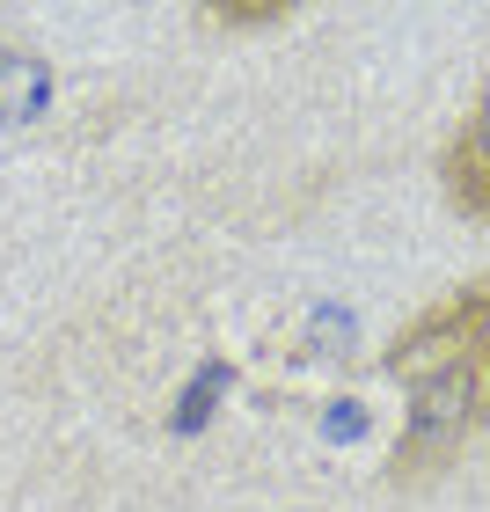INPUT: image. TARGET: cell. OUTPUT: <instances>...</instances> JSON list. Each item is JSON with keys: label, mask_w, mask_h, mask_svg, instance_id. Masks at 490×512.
I'll use <instances>...</instances> for the list:
<instances>
[{"label": "cell", "mask_w": 490, "mask_h": 512, "mask_svg": "<svg viewBox=\"0 0 490 512\" xmlns=\"http://www.w3.org/2000/svg\"><path fill=\"white\" fill-rule=\"evenodd\" d=\"M381 374L403 388V432H395V483H425L461 461L469 439L490 432V278L432 300L388 337Z\"/></svg>", "instance_id": "cell-1"}, {"label": "cell", "mask_w": 490, "mask_h": 512, "mask_svg": "<svg viewBox=\"0 0 490 512\" xmlns=\"http://www.w3.org/2000/svg\"><path fill=\"white\" fill-rule=\"evenodd\" d=\"M439 183H447V205H454V213L490 220V81H483L476 110L454 125L447 154H439Z\"/></svg>", "instance_id": "cell-2"}, {"label": "cell", "mask_w": 490, "mask_h": 512, "mask_svg": "<svg viewBox=\"0 0 490 512\" xmlns=\"http://www.w3.org/2000/svg\"><path fill=\"white\" fill-rule=\"evenodd\" d=\"M293 8H286V0H271V8H205L198 22H205V30H264V22H286Z\"/></svg>", "instance_id": "cell-3"}]
</instances>
